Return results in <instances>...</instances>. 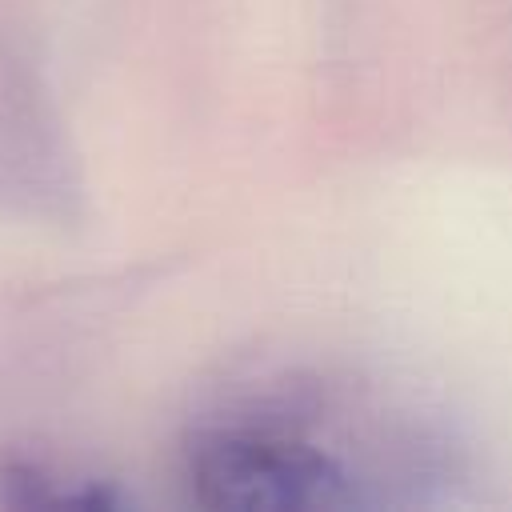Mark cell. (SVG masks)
<instances>
[{
  "label": "cell",
  "mask_w": 512,
  "mask_h": 512,
  "mask_svg": "<svg viewBox=\"0 0 512 512\" xmlns=\"http://www.w3.org/2000/svg\"><path fill=\"white\" fill-rule=\"evenodd\" d=\"M188 488L208 508L236 512H336L360 508V476L296 408L260 404L200 424L184 448Z\"/></svg>",
  "instance_id": "cell-1"
}]
</instances>
